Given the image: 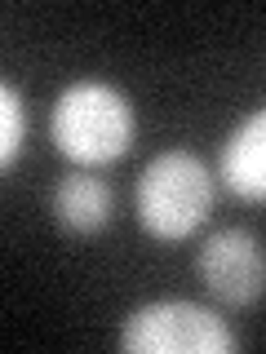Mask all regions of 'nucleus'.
Masks as SVG:
<instances>
[{
    "instance_id": "3",
    "label": "nucleus",
    "mask_w": 266,
    "mask_h": 354,
    "mask_svg": "<svg viewBox=\"0 0 266 354\" xmlns=\"http://www.w3.org/2000/svg\"><path fill=\"white\" fill-rule=\"evenodd\" d=\"M236 346L227 319L195 301H151L120 324L125 354H231Z\"/></svg>"
},
{
    "instance_id": "2",
    "label": "nucleus",
    "mask_w": 266,
    "mask_h": 354,
    "mask_svg": "<svg viewBox=\"0 0 266 354\" xmlns=\"http://www.w3.org/2000/svg\"><path fill=\"white\" fill-rule=\"evenodd\" d=\"M213 173L191 151H160L133 186V213L155 239H186L213 213Z\"/></svg>"
},
{
    "instance_id": "7",
    "label": "nucleus",
    "mask_w": 266,
    "mask_h": 354,
    "mask_svg": "<svg viewBox=\"0 0 266 354\" xmlns=\"http://www.w3.org/2000/svg\"><path fill=\"white\" fill-rule=\"evenodd\" d=\"M22 147H27V106L14 84H0V164L14 169Z\"/></svg>"
},
{
    "instance_id": "6",
    "label": "nucleus",
    "mask_w": 266,
    "mask_h": 354,
    "mask_svg": "<svg viewBox=\"0 0 266 354\" xmlns=\"http://www.w3.org/2000/svg\"><path fill=\"white\" fill-rule=\"evenodd\" d=\"M49 204H53V217H58L71 235H98V230L111 221V213H116L111 186L103 177H94L89 169H76V173L58 177Z\"/></svg>"
},
{
    "instance_id": "4",
    "label": "nucleus",
    "mask_w": 266,
    "mask_h": 354,
    "mask_svg": "<svg viewBox=\"0 0 266 354\" xmlns=\"http://www.w3.org/2000/svg\"><path fill=\"white\" fill-rule=\"evenodd\" d=\"M200 283L231 310H249L266 297V252L249 230H213L195 252Z\"/></svg>"
},
{
    "instance_id": "1",
    "label": "nucleus",
    "mask_w": 266,
    "mask_h": 354,
    "mask_svg": "<svg viewBox=\"0 0 266 354\" xmlns=\"http://www.w3.org/2000/svg\"><path fill=\"white\" fill-rule=\"evenodd\" d=\"M49 133H53V147L71 164L103 169V164L125 160L129 147H133V133H138V124H133V102L116 84L76 80L53 102Z\"/></svg>"
},
{
    "instance_id": "5",
    "label": "nucleus",
    "mask_w": 266,
    "mask_h": 354,
    "mask_svg": "<svg viewBox=\"0 0 266 354\" xmlns=\"http://www.w3.org/2000/svg\"><path fill=\"white\" fill-rule=\"evenodd\" d=\"M218 169L231 195L249 199V204H266V106H258L231 129V138L222 142Z\"/></svg>"
}]
</instances>
